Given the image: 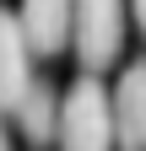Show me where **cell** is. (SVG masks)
<instances>
[{
	"label": "cell",
	"mask_w": 146,
	"mask_h": 151,
	"mask_svg": "<svg viewBox=\"0 0 146 151\" xmlns=\"http://www.w3.org/2000/svg\"><path fill=\"white\" fill-rule=\"evenodd\" d=\"M114 135L119 151H146V60H130L114 81Z\"/></svg>",
	"instance_id": "obj_4"
},
{
	"label": "cell",
	"mask_w": 146,
	"mask_h": 151,
	"mask_svg": "<svg viewBox=\"0 0 146 151\" xmlns=\"http://www.w3.org/2000/svg\"><path fill=\"white\" fill-rule=\"evenodd\" d=\"M60 151H119L114 135V97L98 81V70H87L81 81L65 86L60 97Z\"/></svg>",
	"instance_id": "obj_1"
},
{
	"label": "cell",
	"mask_w": 146,
	"mask_h": 151,
	"mask_svg": "<svg viewBox=\"0 0 146 151\" xmlns=\"http://www.w3.org/2000/svg\"><path fill=\"white\" fill-rule=\"evenodd\" d=\"M130 16H135V27H141V38H146V0H130Z\"/></svg>",
	"instance_id": "obj_7"
},
{
	"label": "cell",
	"mask_w": 146,
	"mask_h": 151,
	"mask_svg": "<svg viewBox=\"0 0 146 151\" xmlns=\"http://www.w3.org/2000/svg\"><path fill=\"white\" fill-rule=\"evenodd\" d=\"M70 49L81 70H108L124 49V0H76Z\"/></svg>",
	"instance_id": "obj_2"
},
{
	"label": "cell",
	"mask_w": 146,
	"mask_h": 151,
	"mask_svg": "<svg viewBox=\"0 0 146 151\" xmlns=\"http://www.w3.org/2000/svg\"><path fill=\"white\" fill-rule=\"evenodd\" d=\"M33 92V43L22 16L0 6V113H16Z\"/></svg>",
	"instance_id": "obj_3"
},
{
	"label": "cell",
	"mask_w": 146,
	"mask_h": 151,
	"mask_svg": "<svg viewBox=\"0 0 146 151\" xmlns=\"http://www.w3.org/2000/svg\"><path fill=\"white\" fill-rule=\"evenodd\" d=\"M22 27H27V43L33 54H43V60H54V54L70 49V27H76V0H22Z\"/></svg>",
	"instance_id": "obj_5"
},
{
	"label": "cell",
	"mask_w": 146,
	"mask_h": 151,
	"mask_svg": "<svg viewBox=\"0 0 146 151\" xmlns=\"http://www.w3.org/2000/svg\"><path fill=\"white\" fill-rule=\"evenodd\" d=\"M16 124H22V140L27 146H54L60 140V92H54L49 81H33V92L22 97V108L11 113Z\"/></svg>",
	"instance_id": "obj_6"
},
{
	"label": "cell",
	"mask_w": 146,
	"mask_h": 151,
	"mask_svg": "<svg viewBox=\"0 0 146 151\" xmlns=\"http://www.w3.org/2000/svg\"><path fill=\"white\" fill-rule=\"evenodd\" d=\"M0 151H11V135H6V129H0Z\"/></svg>",
	"instance_id": "obj_8"
}]
</instances>
